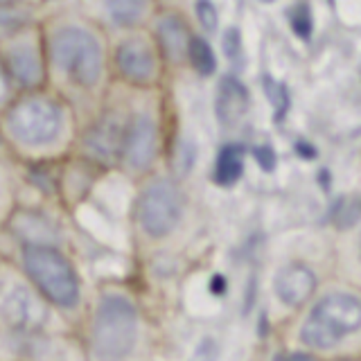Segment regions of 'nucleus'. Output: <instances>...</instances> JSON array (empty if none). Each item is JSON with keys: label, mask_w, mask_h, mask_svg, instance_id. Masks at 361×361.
Instances as JSON below:
<instances>
[{"label": "nucleus", "mask_w": 361, "mask_h": 361, "mask_svg": "<svg viewBox=\"0 0 361 361\" xmlns=\"http://www.w3.org/2000/svg\"><path fill=\"white\" fill-rule=\"evenodd\" d=\"M293 341L323 361L361 357V287L321 289L300 312Z\"/></svg>", "instance_id": "nucleus-1"}, {"label": "nucleus", "mask_w": 361, "mask_h": 361, "mask_svg": "<svg viewBox=\"0 0 361 361\" xmlns=\"http://www.w3.org/2000/svg\"><path fill=\"white\" fill-rule=\"evenodd\" d=\"M140 343V314L129 296L106 291L90 321V357L95 361H129Z\"/></svg>", "instance_id": "nucleus-2"}, {"label": "nucleus", "mask_w": 361, "mask_h": 361, "mask_svg": "<svg viewBox=\"0 0 361 361\" xmlns=\"http://www.w3.org/2000/svg\"><path fill=\"white\" fill-rule=\"evenodd\" d=\"M23 264L34 287L50 305L59 310H75L79 305V280L71 262L50 246L34 244L23 253Z\"/></svg>", "instance_id": "nucleus-3"}, {"label": "nucleus", "mask_w": 361, "mask_h": 361, "mask_svg": "<svg viewBox=\"0 0 361 361\" xmlns=\"http://www.w3.org/2000/svg\"><path fill=\"white\" fill-rule=\"evenodd\" d=\"M50 52L54 63L77 82L79 86H95L102 75V48L90 32L66 25L50 39Z\"/></svg>", "instance_id": "nucleus-4"}, {"label": "nucleus", "mask_w": 361, "mask_h": 361, "mask_svg": "<svg viewBox=\"0 0 361 361\" xmlns=\"http://www.w3.org/2000/svg\"><path fill=\"white\" fill-rule=\"evenodd\" d=\"M61 109L48 97L32 95L14 104L7 113V127L16 140L27 145H45L61 129Z\"/></svg>", "instance_id": "nucleus-5"}, {"label": "nucleus", "mask_w": 361, "mask_h": 361, "mask_svg": "<svg viewBox=\"0 0 361 361\" xmlns=\"http://www.w3.org/2000/svg\"><path fill=\"white\" fill-rule=\"evenodd\" d=\"M183 212L178 190L169 180H156L145 188L138 201V221L140 228L152 237H163L176 228Z\"/></svg>", "instance_id": "nucleus-6"}, {"label": "nucleus", "mask_w": 361, "mask_h": 361, "mask_svg": "<svg viewBox=\"0 0 361 361\" xmlns=\"http://www.w3.org/2000/svg\"><path fill=\"white\" fill-rule=\"evenodd\" d=\"M321 291L319 274L300 259L280 267L274 276V296L289 312H302Z\"/></svg>", "instance_id": "nucleus-7"}, {"label": "nucleus", "mask_w": 361, "mask_h": 361, "mask_svg": "<svg viewBox=\"0 0 361 361\" xmlns=\"http://www.w3.org/2000/svg\"><path fill=\"white\" fill-rule=\"evenodd\" d=\"M45 319V310L25 287H11L3 298V321L11 332L32 334Z\"/></svg>", "instance_id": "nucleus-8"}, {"label": "nucleus", "mask_w": 361, "mask_h": 361, "mask_svg": "<svg viewBox=\"0 0 361 361\" xmlns=\"http://www.w3.org/2000/svg\"><path fill=\"white\" fill-rule=\"evenodd\" d=\"M124 158L133 169L149 167L156 156V124L149 116H135L124 133Z\"/></svg>", "instance_id": "nucleus-9"}, {"label": "nucleus", "mask_w": 361, "mask_h": 361, "mask_svg": "<svg viewBox=\"0 0 361 361\" xmlns=\"http://www.w3.org/2000/svg\"><path fill=\"white\" fill-rule=\"evenodd\" d=\"M124 133L127 129H122V124L116 118H104L95 127H90L84 145L93 158L102 163H111L116 161L120 149H124Z\"/></svg>", "instance_id": "nucleus-10"}, {"label": "nucleus", "mask_w": 361, "mask_h": 361, "mask_svg": "<svg viewBox=\"0 0 361 361\" xmlns=\"http://www.w3.org/2000/svg\"><path fill=\"white\" fill-rule=\"evenodd\" d=\"M116 59H118L120 73L127 79H131V82H149L156 71L154 52L142 39L122 41Z\"/></svg>", "instance_id": "nucleus-11"}, {"label": "nucleus", "mask_w": 361, "mask_h": 361, "mask_svg": "<svg viewBox=\"0 0 361 361\" xmlns=\"http://www.w3.org/2000/svg\"><path fill=\"white\" fill-rule=\"evenodd\" d=\"M248 109V93L244 84L235 77H224L219 82L217 97H214V111L221 124H235L240 122Z\"/></svg>", "instance_id": "nucleus-12"}, {"label": "nucleus", "mask_w": 361, "mask_h": 361, "mask_svg": "<svg viewBox=\"0 0 361 361\" xmlns=\"http://www.w3.org/2000/svg\"><path fill=\"white\" fill-rule=\"evenodd\" d=\"M156 34H158V43H161L163 52L172 61L180 59V56L190 52L192 39H190V32L183 18H178L174 14L163 16L156 25Z\"/></svg>", "instance_id": "nucleus-13"}, {"label": "nucleus", "mask_w": 361, "mask_h": 361, "mask_svg": "<svg viewBox=\"0 0 361 361\" xmlns=\"http://www.w3.org/2000/svg\"><path fill=\"white\" fill-rule=\"evenodd\" d=\"M5 73L23 86H34L41 79V66L32 48H14L5 56Z\"/></svg>", "instance_id": "nucleus-14"}, {"label": "nucleus", "mask_w": 361, "mask_h": 361, "mask_svg": "<svg viewBox=\"0 0 361 361\" xmlns=\"http://www.w3.org/2000/svg\"><path fill=\"white\" fill-rule=\"evenodd\" d=\"M244 169V149L242 145H226L214 161V180L219 185H233L242 176Z\"/></svg>", "instance_id": "nucleus-15"}, {"label": "nucleus", "mask_w": 361, "mask_h": 361, "mask_svg": "<svg viewBox=\"0 0 361 361\" xmlns=\"http://www.w3.org/2000/svg\"><path fill=\"white\" fill-rule=\"evenodd\" d=\"M336 228H355L357 224H361V197H341L332 203L330 212H327Z\"/></svg>", "instance_id": "nucleus-16"}, {"label": "nucleus", "mask_w": 361, "mask_h": 361, "mask_svg": "<svg viewBox=\"0 0 361 361\" xmlns=\"http://www.w3.org/2000/svg\"><path fill=\"white\" fill-rule=\"evenodd\" d=\"M287 18H289V25L293 30V34L300 39L307 41L314 32V11L312 5L307 3H296L287 9Z\"/></svg>", "instance_id": "nucleus-17"}, {"label": "nucleus", "mask_w": 361, "mask_h": 361, "mask_svg": "<svg viewBox=\"0 0 361 361\" xmlns=\"http://www.w3.org/2000/svg\"><path fill=\"white\" fill-rule=\"evenodd\" d=\"M188 54H190L192 66H195L201 75H210V73H214V66H217V59H214L212 48H210V45H208L206 41H203V39H199V37L192 39V43H190V52H188Z\"/></svg>", "instance_id": "nucleus-18"}, {"label": "nucleus", "mask_w": 361, "mask_h": 361, "mask_svg": "<svg viewBox=\"0 0 361 361\" xmlns=\"http://www.w3.org/2000/svg\"><path fill=\"white\" fill-rule=\"evenodd\" d=\"M109 14L113 16V20L120 23V25H131L135 23L145 11L142 3H131V0H120V3H109L106 5Z\"/></svg>", "instance_id": "nucleus-19"}, {"label": "nucleus", "mask_w": 361, "mask_h": 361, "mask_svg": "<svg viewBox=\"0 0 361 361\" xmlns=\"http://www.w3.org/2000/svg\"><path fill=\"white\" fill-rule=\"evenodd\" d=\"M264 90H267V97L274 102L276 116L282 118L285 111L289 109V90L285 88V84H280L271 77H264Z\"/></svg>", "instance_id": "nucleus-20"}, {"label": "nucleus", "mask_w": 361, "mask_h": 361, "mask_svg": "<svg viewBox=\"0 0 361 361\" xmlns=\"http://www.w3.org/2000/svg\"><path fill=\"white\" fill-rule=\"evenodd\" d=\"M224 50L226 54H228L231 61H242V37H240V30L231 27L228 32H226L224 37Z\"/></svg>", "instance_id": "nucleus-21"}, {"label": "nucleus", "mask_w": 361, "mask_h": 361, "mask_svg": "<svg viewBox=\"0 0 361 361\" xmlns=\"http://www.w3.org/2000/svg\"><path fill=\"white\" fill-rule=\"evenodd\" d=\"M195 9H197L199 20L203 23V27H206V30L217 27V7L210 5V3H199Z\"/></svg>", "instance_id": "nucleus-22"}, {"label": "nucleus", "mask_w": 361, "mask_h": 361, "mask_svg": "<svg viewBox=\"0 0 361 361\" xmlns=\"http://www.w3.org/2000/svg\"><path fill=\"white\" fill-rule=\"evenodd\" d=\"M278 361H323L321 357H316L314 353H307L302 348H291L287 353H282L278 357Z\"/></svg>", "instance_id": "nucleus-23"}, {"label": "nucleus", "mask_w": 361, "mask_h": 361, "mask_svg": "<svg viewBox=\"0 0 361 361\" xmlns=\"http://www.w3.org/2000/svg\"><path fill=\"white\" fill-rule=\"evenodd\" d=\"M253 154L257 158V163L262 165L264 169H274L276 167V154H274V149H271V147L259 145V147H255V149H253Z\"/></svg>", "instance_id": "nucleus-24"}, {"label": "nucleus", "mask_w": 361, "mask_h": 361, "mask_svg": "<svg viewBox=\"0 0 361 361\" xmlns=\"http://www.w3.org/2000/svg\"><path fill=\"white\" fill-rule=\"evenodd\" d=\"M355 248H357V259L361 262V231H359V235H357V244H355Z\"/></svg>", "instance_id": "nucleus-25"}, {"label": "nucleus", "mask_w": 361, "mask_h": 361, "mask_svg": "<svg viewBox=\"0 0 361 361\" xmlns=\"http://www.w3.org/2000/svg\"><path fill=\"white\" fill-rule=\"evenodd\" d=\"M334 361H361V357H348V359H334Z\"/></svg>", "instance_id": "nucleus-26"}]
</instances>
